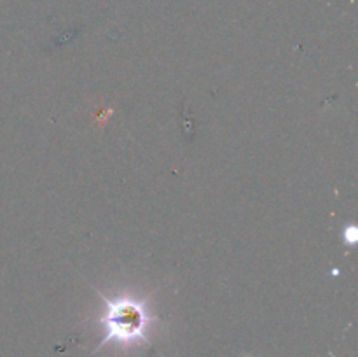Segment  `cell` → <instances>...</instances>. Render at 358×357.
I'll return each instance as SVG.
<instances>
[{"label":"cell","instance_id":"obj_1","mask_svg":"<svg viewBox=\"0 0 358 357\" xmlns=\"http://www.w3.org/2000/svg\"><path fill=\"white\" fill-rule=\"evenodd\" d=\"M103 300L102 314L98 317L100 329H102V343H115L124 349L149 343L154 327L159 324V317L150 308L149 298L122 292V294L107 296L98 291Z\"/></svg>","mask_w":358,"mask_h":357}]
</instances>
